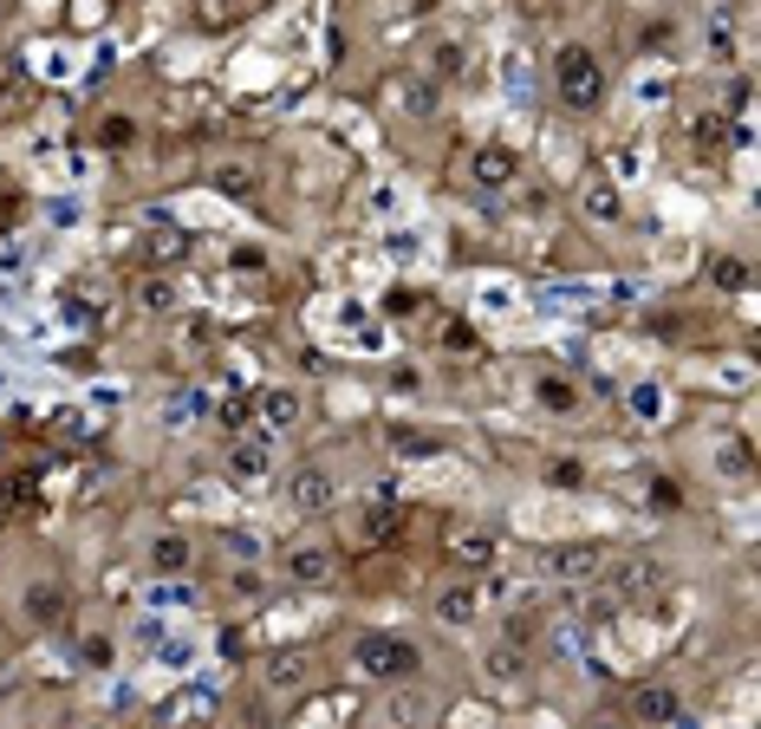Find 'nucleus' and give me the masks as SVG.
Instances as JSON below:
<instances>
[{
    "label": "nucleus",
    "instance_id": "nucleus-1",
    "mask_svg": "<svg viewBox=\"0 0 761 729\" xmlns=\"http://www.w3.org/2000/svg\"><path fill=\"white\" fill-rule=\"evenodd\" d=\"M554 85H559V105H566V111H599V98H606V73H599L593 46H559Z\"/></svg>",
    "mask_w": 761,
    "mask_h": 729
},
{
    "label": "nucleus",
    "instance_id": "nucleus-2",
    "mask_svg": "<svg viewBox=\"0 0 761 729\" xmlns=\"http://www.w3.org/2000/svg\"><path fill=\"white\" fill-rule=\"evenodd\" d=\"M351 664H358V677H384V684H398V677H411L416 671V645L391 639V632H365V639L351 645Z\"/></svg>",
    "mask_w": 761,
    "mask_h": 729
},
{
    "label": "nucleus",
    "instance_id": "nucleus-3",
    "mask_svg": "<svg viewBox=\"0 0 761 729\" xmlns=\"http://www.w3.org/2000/svg\"><path fill=\"white\" fill-rule=\"evenodd\" d=\"M677 710H684V697H677L671 677H644V684L631 690V723L664 729V723H677Z\"/></svg>",
    "mask_w": 761,
    "mask_h": 729
},
{
    "label": "nucleus",
    "instance_id": "nucleus-4",
    "mask_svg": "<svg viewBox=\"0 0 761 729\" xmlns=\"http://www.w3.org/2000/svg\"><path fill=\"white\" fill-rule=\"evenodd\" d=\"M286 502L300 514H326L333 502H339V482L319 469V463H306V469H293V482H286Z\"/></svg>",
    "mask_w": 761,
    "mask_h": 729
},
{
    "label": "nucleus",
    "instance_id": "nucleus-5",
    "mask_svg": "<svg viewBox=\"0 0 761 729\" xmlns=\"http://www.w3.org/2000/svg\"><path fill=\"white\" fill-rule=\"evenodd\" d=\"M547 567H554L559 580L586 586V580H599V574H606V547H593V541H566V547L547 554Z\"/></svg>",
    "mask_w": 761,
    "mask_h": 729
},
{
    "label": "nucleus",
    "instance_id": "nucleus-6",
    "mask_svg": "<svg viewBox=\"0 0 761 729\" xmlns=\"http://www.w3.org/2000/svg\"><path fill=\"white\" fill-rule=\"evenodd\" d=\"M286 574L300 586H326L339 574V554L333 547H319V541H300V547H286Z\"/></svg>",
    "mask_w": 761,
    "mask_h": 729
},
{
    "label": "nucleus",
    "instance_id": "nucleus-7",
    "mask_svg": "<svg viewBox=\"0 0 761 729\" xmlns=\"http://www.w3.org/2000/svg\"><path fill=\"white\" fill-rule=\"evenodd\" d=\"M651 592H664V567L657 561H619L612 567V599H651Z\"/></svg>",
    "mask_w": 761,
    "mask_h": 729
},
{
    "label": "nucleus",
    "instance_id": "nucleus-8",
    "mask_svg": "<svg viewBox=\"0 0 761 729\" xmlns=\"http://www.w3.org/2000/svg\"><path fill=\"white\" fill-rule=\"evenodd\" d=\"M469 176H476L482 189H508V183L521 176V156H514L508 144H482L476 156H469Z\"/></svg>",
    "mask_w": 761,
    "mask_h": 729
},
{
    "label": "nucleus",
    "instance_id": "nucleus-9",
    "mask_svg": "<svg viewBox=\"0 0 761 729\" xmlns=\"http://www.w3.org/2000/svg\"><path fill=\"white\" fill-rule=\"evenodd\" d=\"M476 612H482V592H476L469 580H456V586L436 592V619H443V625H476Z\"/></svg>",
    "mask_w": 761,
    "mask_h": 729
},
{
    "label": "nucleus",
    "instance_id": "nucleus-10",
    "mask_svg": "<svg viewBox=\"0 0 761 729\" xmlns=\"http://www.w3.org/2000/svg\"><path fill=\"white\" fill-rule=\"evenodd\" d=\"M26 619L33 625H66V592L53 580H33L26 586Z\"/></svg>",
    "mask_w": 761,
    "mask_h": 729
},
{
    "label": "nucleus",
    "instance_id": "nucleus-11",
    "mask_svg": "<svg viewBox=\"0 0 761 729\" xmlns=\"http://www.w3.org/2000/svg\"><path fill=\"white\" fill-rule=\"evenodd\" d=\"M384 717L398 729H423L430 717H436V704L423 697V690H391V704H384Z\"/></svg>",
    "mask_w": 761,
    "mask_h": 729
},
{
    "label": "nucleus",
    "instance_id": "nucleus-12",
    "mask_svg": "<svg viewBox=\"0 0 761 729\" xmlns=\"http://www.w3.org/2000/svg\"><path fill=\"white\" fill-rule=\"evenodd\" d=\"M449 561H456V567H488V561H494V534H482V527L449 534Z\"/></svg>",
    "mask_w": 761,
    "mask_h": 729
},
{
    "label": "nucleus",
    "instance_id": "nucleus-13",
    "mask_svg": "<svg viewBox=\"0 0 761 729\" xmlns=\"http://www.w3.org/2000/svg\"><path fill=\"white\" fill-rule=\"evenodd\" d=\"M398 534H404V514L391 509V502L365 509V521H358V541H371V547H384V541H398Z\"/></svg>",
    "mask_w": 761,
    "mask_h": 729
},
{
    "label": "nucleus",
    "instance_id": "nucleus-14",
    "mask_svg": "<svg viewBox=\"0 0 761 729\" xmlns=\"http://www.w3.org/2000/svg\"><path fill=\"white\" fill-rule=\"evenodd\" d=\"M228 476H235V482H261V476H268V443L261 437L235 443V449H228Z\"/></svg>",
    "mask_w": 761,
    "mask_h": 729
},
{
    "label": "nucleus",
    "instance_id": "nucleus-15",
    "mask_svg": "<svg viewBox=\"0 0 761 729\" xmlns=\"http://www.w3.org/2000/svg\"><path fill=\"white\" fill-rule=\"evenodd\" d=\"M254 411H261V424H268V431H293V424H300V398H293V391H261V404H254Z\"/></svg>",
    "mask_w": 761,
    "mask_h": 729
},
{
    "label": "nucleus",
    "instance_id": "nucleus-16",
    "mask_svg": "<svg viewBox=\"0 0 761 729\" xmlns=\"http://www.w3.org/2000/svg\"><path fill=\"white\" fill-rule=\"evenodd\" d=\"M176 300H183V293H176L170 274H143L138 281V306L143 313H176Z\"/></svg>",
    "mask_w": 761,
    "mask_h": 729
},
{
    "label": "nucleus",
    "instance_id": "nucleus-17",
    "mask_svg": "<svg viewBox=\"0 0 761 729\" xmlns=\"http://www.w3.org/2000/svg\"><path fill=\"white\" fill-rule=\"evenodd\" d=\"M579 209H586V216L593 221H619V183H606V176H599V183H586V196H579Z\"/></svg>",
    "mask_w": 761,
    "mask_h": 729
},
{
    "label": "nucleus",
    "instance_id": "nucleus-18",
    "mask_svg": "<svg viewBox=\"0 0 761 729\" xmlns=\"http://www.w3.org/2000/svg\"><path fill=\"white\" fill-rule=\"evenodd\" d=\"M189 561H196V554H189V541H183V534H163V541L150 547V567H156V574H183Z\"/></svg>",
    "mask_w": 761,
    "mask_h": 729
},
{
    "label": "nucleus",
    "instance_id": "nucleus-19",
    "mask_svg": "<svg viewBox=\"0 0 761 729\" xmlns=\"http://www.w3.org/2000/svg\"><path fill=\"white\" fill-rule=\"evenodd\" d=\"M268 677H274L280 690H293V684H306V677H313V657H306V652H280L274 664H268Z\"/></svg>",
    "mask_w": 761,
    "mask_h": 729
},
{
    "label": "nucleus",
    "instance_id": "nucleus-20",
    "mask_svg": "<svg viewBox=\"0 0 761 729\" xmlns=\"http://www.w3.org/2000/svg\"><path fill=\"white\" fill-rule=\"evenodd\" d=\"M541 404H547V411H579V384L547 371V378H541Z\"/></svg>",
    "mask_w": 761,
    "mask_h": 729
},
{
    "label": "nucleus",
    "instance_id": "nucleus-21",
    "mask_svg": "<svg viewBox=\"0 0 761 729\" xmlns=\"http://www.w3.org/2000/svg\"><path fill=\"white\" fill-rule=\"evenodd\" d=\"M183 248H189V241H183V235H176V228H156V235H150V241H143V261H176V254H183Z\"/></svg>",
    "mask_w": 761,
    "mask_h": 729
},
{
    "label": "nucleus",
    "instance_id": "nucleus-22",
    "mask_svg": "<svg viewBox=\"0 0 761 729\" xmlns=\"http://www.w3.org/2000/svg\"><path fill=\"white\" fill-rule=\"evenodd\" d=\"M33 496H40V476H7L0 482V509H26Z\"/></svg>",
    "mask_w": 761,
    "mask_h": 729
},
{
    "label": "nucleus",
    "instance_id": "nucleus-23",
    "mask_svg": "<svg viewBox=\"0 0 761 729\" xmlns=\"http://www.w3.org/2000/svg\"><path fill=\"white\" fill-rule=\"evenodd\" d=\"M547 482H554V489H579V482H586V463H579V456H554V463H547Z\"/></svg>",
    "mask_w": 761,
    "mask_h": 729
},
{
    "label": "nucleus",
    "instance_id": "nucleus-24",
    "mask_svg": "<svg viewBox=\"0 0 761 729\" xmlns=\"http://www.w3.org/2000/svg\"><path fill=\"white\" fill-rule=\"evenodd\" d=\"M488 671H494V677L508 684V677H521V671H528V652H514V645H501V652L488 657Z\"/></svg>",
    "mask_w": 761,
    "mask_h": 729
},
{
    "label": "nucleus",
    "instance_id": "nucleus-25",
    "mask_svg": "<svg viewBox=\"0 0 761 729\" xmlns=\"http://www.w3.org/2000/svg\"><path fill=\"white\" fill-rule=\"evenodd\" d=\"M215 183H221L228 196H248V189H254V170H241V163H221V170H215Z\"/></svg>",
    "mask_w": 761,
    "mask_h": 729
},
{
    "label": "nucleus",
    "instance_id": "nucleus-26",
    "mask_svg": "<svg viewBox=\"0 0 761 729\" xmlns=\"http://www.w3.org/2000/svg\"><path fill=\"white\" fill-rule=\"evenodd\" d=\"M430 53H436V59H430V73H436V78L463 73V46H456V40H443V46H430Z\"/></svg>",
    "mask_w": 761,
    "mask_h": 729
},
{
    "label": "nucleus",
    "instance_id": "nucleus-27",
    "mask_svg": "<svg viewBox=\"0 0 761 729\" xmlns=\"http://www.w3.org/2000/svg\"><path fill=\"white\" fill-rule=\"evenodd\" d=\"M391 449H398V456H430L436 443L423 437V431H391Z\"/></svg>",
    "mask_w": 761,
    "mask_h": 729
},
{
    "label": "nucleus",
    "instance_id": "nucleus-28",
    "mask_svg": "<svg viewBox=\"0 0 761 729\" xmlns=\"http://www.w3.org/2000/svg\"><path fill=\"white\" fill-rule=\"evenodd\" d=\"M228 592H235V599H261V592H268V580H261L254 567H241V574L228 580Z\"/></svg>",
    "mask_w": 761,
    "mask_h": 729
},
{
    "label": "nucleus",
    "instance_id": "nucleus-29",
    "mask_svg": "<svg viewBox=\"0 0 761 729\" xmlns=\"http://www.w3.org/2000/svg\"><path fill=\"white\" fill-rule=\"evenodd\" d=\"M716 287L742 293V287H749V268H742V261H716Z\"/></svg>",
    "mask_w": 761,
    "mask_h": 729
},
{
    "label": "nucleus",
    "instance_id": "nucleus-30",
    "mask_svg": "<svg viewBox=\"0 0 761 729\" xmlns=\"http://www.w3.org/2000/svg\"><path fill=\"white\" fill-rule=\"evenodd\" d=\"M534 625H541V619H528V612H521V619H508V645H514V652H528V645H534Z\"/></svg>",
    "mask_w": 761,
    "mask_h": 729
},
{
    "label": "nucleus",
    "instance_id": "nucleus-31",
    "mask_svg": "<svg viewBox=\"0 0 761 729\" xmlns=\"http://www.w3.org/2000/svg\"><path fill=\"white\" fill-rule=\"evenodd\" d=\"M404 105H411V118H430V111H436V91H430V85H411Z\"/></svg>",
    "mask_w": 761,
    "mask_h": 729
},
{
    "label": "nucleus",
    "instance_id": "nucleus-32",
    "mask_svg": "<svg viewBox=\"0 0 761 729\" xmlns=\"http://www.w3.org/2000/svg\"><path fill=\"white\" fill-rule=\"evenodd\" d=\"M105 144H111V150L131 144V118H111V124H105Z\"/></svg>",
    "mask_w": 761,
    "mask_h": 729
},
{
    "label": "nucleus",
    "instance_id": "nucleus-33",
    "mask_svg": "<svg viewBox=\"0 0 761 729\" xmlns=\"http://www.w3.org/2000/svg\"><path fill=\"white\" fill-rule=\"evenodd\" d=\"M235 268H241V274H261V268H268V254H261V248H241V254H235Z\"/></svg>",
    "mask_w": 761,
    "mask_h": 729
},
{
    "label": "nucleus",
    "instance_id": "nucleus-34",
    "mask_svg": "<svg viewBox=\"0 0 761 729\" xmlns=\"http://www.w3.org/2000/svg\"><path fill=\"white\" fill-rule=\"evenodd\" d=\"M85 664H111V645H105V639H85Z\"/></svg>",
    "mask_w": 761,
    "mask_h": 729
},
{
    "label": "nucleus",
    "instance_id": "nucleus-35",
    "mask_svg": "<svg viewBox=\"0 0 761 729\" xmlns=\"http://www.w3.org/2000/svg\"><path fill=\"white\" fill-rule=\"evenodd\" d=\"M579 729H619V723H612V717H593V723H579Z\"/></svg>",
    "mask_w": 761,
    "mask_h": 729
},
{
    "label": "nucleus",
    "instance_id": "nucleus-36",
    "mask_svg": "<svg viewBox=\"0 0 761 729\" xmlns=\"http://www.w3.org/2000/svg\"><path fill=\"white\" fill-rule=\"evenodd\" d=\"M78 729H105V723H78Z\"/></svg>",
    "mask_w": 761,
    "mask_h": 729
},
{
    "label": "nucleus",
    "instance_id": "nucleus-37",
    "mask_svg": "<svg viewBox=\"0 0 761 729\" xmlns=\"http://www.w3.org/2000/svg\"><path fill=\"white\" fill-rule=\"evenodd\" d=\"M411 7H423V0H411Z\"/></svg>",
    "mask_w": 761,
    "mask_h": 729
}]
</instances>
